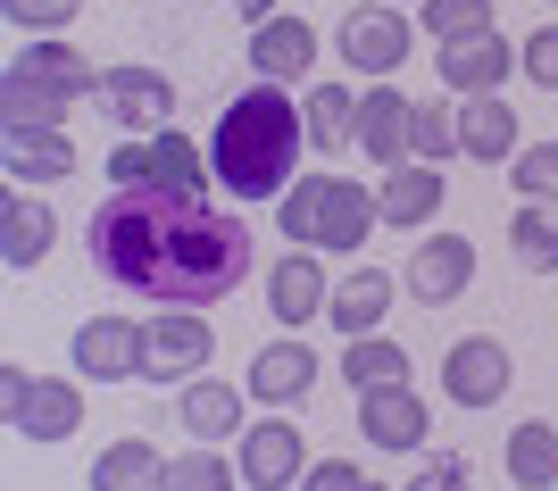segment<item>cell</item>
<instances>
[{
	"instance_id": "19",
	"label": "cell",
	"mask_w": 558,
	"mask_h": 491,
	"mask_svg": "<svg viewBox=\"0 0 558 491\" xmlns=\"http://www.w3.org/2000/svg\"><path fill=\"white\" fill-rule=\"evenodd\" d=\"M525 142H517V109L500 93H475V100H459V159H475V167H509Z\"/></svg>"
},
{
	"instance_id": "14",
	"label": "cell",
	"mask_w": 558,
	"mask_h": 491,
	"mask_svg": "<svg viewBox=\"0 0 558 491\" xmlns=\"http://www.w3.org/2000/svg\"><path fill=\"white\" fill-rule=\"evenodd\" d=\"M217 351V326L209 317H192V308H167V317H150V375L142 383H167V375H201Z\"/></svg>"
},
{
	"instance_id": "2",
	"label": "cell",
	"mask_w": 558,
	"mask_h": 491,
	"mask_svg": "<svg viewBox=\"0 0 558 491\" xmlns=\"http://www.w3.org/2000/svg\"><path fill=\"white\" fill-rule=\"evenodd\" d=\"M301 100L283 84H251V93L226 100V118L209 134V175L233 200H283L292 192V167H301Z\"/></svg>"
},
{
	"instance_id": "28",
	"label": "cell",
	"mask_w": 558,
	"mask_h": 491,
	"mask_svg": "<svg viewBox=\"0 0 558 491\" xmlns=\"http://www.w3.org/2000/svg\"><path fill=\"white\" fill-rule=\"evenodd\" d=\"M150 184L209 192V184H217V175H209V150H201L192 134H175V125H167V134H150Z\"/></svg>"
},
{
	"instance_id": "26",
	"label": "cell",
	"mask_w": 558,
	"mask_h": 491,
	"mask_svg": "<svg viewBox=\"0 0 558 491\" xmlns=\"http://www.w3.org/2000/svg\"><path fill=\"white\" fill-rule=\"evenodd\" d=\"M342 383H359V400L367 392H400V383H409V351L384 342V333H359V342L342 351Z\"/></svg>"
},
{
	"instance_id": "30",
	"label": "cell",
	"mask_w": 558,
	"mask_h": 491,
	"mask_svg": "<svg viewBox=\"0 0 558 491\" xmlns=\"http://www.w3.org/2000/svg\"><path fill=\"white\" fill-rule=\"evenodd\" d=\"M509 250L525 275H558V217L542 209V200H525V209L509 217Z\"/></svg>"
},
{
	"instance_id": "37",
	"label": "cell",
	"mask_w": 558,
	"mask_h": 491,
	"mask_svg": "<svg viewBox=\"0 0 558 491\" xmlns=\"http://www.w3.org/2000/svg\"><path fill=\"white\" fill-rule=\"evenodd\" d=\"M509 184L525 192V200H558V142H525L509 159Z\"/></svg>"
},
{
	"instance_id": "12",
	"label": "cell",
	"mask_w": 558,
	"mask_h": 491,
	"mask_svg": "<svg viewBox=\"0 0 558 491\" xmlns=\"http://www.w3.org/2000/svg\"><path fill=\"white\" fill-rule=\"evenodd\" d=\"M509 67H517V50H509V34H500V25H492V34H466V42H434V75H442L459 100L500 93V84H509Z\"/></svg>"
},
{
	"instance_id": "13",
	"label": "cell",
	"mask_w": 558,
	"mask_h": 491,
	"mask_svg": "<svg viewBox=\"0 0 558 491\" xmlns=\"http://www.w3.org/2000/svg\"><path fill=\"white\" fill-rule=\"evenodd\" d=\"M442 167H425V159H400L384 167V184H375V209H384V225H400V234H425L434 217H442Z\"/></svg>"
},
{
	"instance_id": "32",
	"label": "cell",
	"mask_w": 558,
	"mask_h": 491,
	"mask_svg": "<svg viewBox=\"0 0 558 491\" xmlns=\"http://www.w3.org/2000/svg\"><path fill=\"white\" fill-rule=\"evenodd\" d=\"M0 118L9 125H43V134H68V100H50V93H34L25 75H0Z\"/></svg>"
},
{
	"instance_id": "15",
	"label": "cell",
	"mask_w": 558,
	"mask_h": 491,
	"mask_svg": "<svg viewBox=\"0 0 558 491\" xmlns=\"http://www.w3.org/2000/svg\"><path fill=\"white\" fill-rule=\"evenodd\" d=\"M409 118H417V100L392 93V84H367L359 93V150H367V167H400L409 159Z\"/></svg>"
},
{
	"instance_id": "41",
	"label": "cell",
	"mask_w": 558,
	"mask_h": 491,
	"mask_svg": "<svg viewBox=\"0 0 558 491\" xmlns=\"http://www.w3.org/2000/svg\"><path fill=\"white\" fill-rule=\"evenodd\" d=\"M409 491H466V458H434V467H425Z\"/></svg>"
},
{
	"instance_id": "40",
	"label": "cell",
	"mask_w": 558,
	"mask_h": 491,
	"mask_svg": "<svg viewBox=\"0 0 558 491\" xmlns=\"http://www.w3.org/2000/svg\"><path fill=\"white\" fill-rule=\"evenodd\" d=\"M109 184H150V142H125L109 159Z\"/></svg>"
},
{
	"instance_id": "44",
	"label": "cell",
	"mask_w": 558,
	"mask_h": 491,
	"mask_svg": "<svg viewBox=\"0 0 558 491\" xmlns=\"http://www.w3.org/2000/svg\"><path fill=\"white\" fill-rule=\"evenodd\" d=\"M359 491H384V483H359Z\"/></svg>"
},
{
	"instance_id": "10",
	"label": "cell",
	"mask_w": 558,
	"mask_h": 491,
	"mask_svg": "<svg viewBox=\"0 0 558 491\" xmlns=\"http://www.w3.org/2000/svg\"><path fill=\"white\" fill-rule=\"evenodd\" d=\"M9 75H25L34 93L68 100V109H84V100H100V67L84 59V50H68L59 34H43V42H25L17 59H9Z\"/></svg>"
},
{
	"instance_id": "25",
	"label": "cell",
	"mask_w": 558,
	"mask_h": 491,
	"mask_svg": "<svg viewBox=\"0 0 558 491\" xmlns=\"http://www.w3.org/2000/svg\"><path fill=\"white\" fill-rule=\"evenodd\" d=\"M159 475H167V458L142 433H125V442H109L93 458V491H159Z\"/></svg>"
},
{
	"instance_id": "31",
	"label": "cell",
	"mask_w": 558,
	"mask_h": 491,
	"mask_svg": "<svg viewBox=\"0 0 558 491\" xmlns=\"http://www.w3.org/2000/svg\"><path fill=\"white\" fill-rule=\"evenodd\" d=\"M326 192H333V175H301V184L276 200V225H283V242H292V250H317V225H326Z\"/></svg>"
},
{
	"instance_id": "5",
	"label": "cell",
	"mask_w": 558,
	"mask_h": 491,
	"mask_svg": "<svg viewBox=\"0 0 558 491\" xmlns=\"http://www.w3.org/2000/svg\"><path fill=\"white\" fill-rule=\"evenodd\" d=\"M333 50H342V67H350V75L384 84V75L409 59V17H400L392 0H359V9L333 25Z\"/></svg>"
},
{
	"instance_id": "18",
	"label": "cell",
	"mask_w": 558,
	"mask_h": 491,
	"mask_svg": "<svg viewBox=\"0 0 558 491\" xmlns=\"http://www.w3.org/2000/svg\"><path fill=\"white\" fill-rule=\"evenodd\" d=\"M308 383H317V351L308 342H267L251 358V375H242V392L258 408H292V400H308Z\"/></svg>"
},
{
	"instance_id": "38",
	"label": "cell",
	"mask_w": 558,
	"mask_h": 491,
	"mask_svg": "<svg viewBox=\"0 0 558 491\" xmlns=\"http://www.w3.org/2000/svg\"><path fill=\"white\" fill-rule=\"evenodd\" d=\"M517 67L534 75L542 93H558V25H542V34H525V42H517Z\"/></svg>"
},
{
	"instance_id": "9",
	"label": "cell",
	"mask_w": 558,
	"mask_h": 491,
	"mask_svg": "<svg viewBox=\"0 0 558 491\" xmlns=\"http://www.w3.org/2000/svg\"><path fill=\"white\" fill-rule=\"evenodd\" d=\"M333 308V275H326V250H283L276 267H267V317L276 326L301 333L308 317H326Z\"/></svg>"
},
{
	"instance_id": "29",
	"label": "cell",
	"mask_w": 558,
	"mask_h": 491,
	"mask_svg": "<svg viewBox=\"0 0 558 491\" xmlns=\"http://www.w3.org/2000/svg\"><path fill=\"white\" fill-rule=\"evenodd\" d=\"M301 118H308V142H326V150H342V142L359 134V93H350V84H308Z\"/></svg>"
},
{
	"instance_id": "4",
	"label": "cell",
	"mask_w": 558,
	"mask_h": 491,
	"mask_svg": "<svg viewBox=\"0 0 558 491\" xmlns=\"http://www.w3.org/2000/svg\"><path fill=\"white\" fill-rule=\"evenodd\" d=\"M142 375H150V326L142 317L75 326V383H142Z\"/></svg>"
},
{
	"instance_id": "1",
	"label": "cell",
	"mask_w": 558,
	"mask_h": 491,
	"mask_svg": "<svg viewBox=\"0 0 558 491\" xmlns=\"http://www.w3.org/2000/svg\"><path fill=\"white\" fill-rule=\"evenodd\" d=\"M251 225L175 184H117L93 209V267L159 308H217L251 275Z\"/></svg>"
},
{
	"instance_id": "24",
	"label": "cell",
	"mask_w": 558,
	"mask_h": 491,
	"mask_svg": "<svg viewBox=\"0 0 558 491\" xmlns=\"http://www.w3.org/2000/svg\"><path fill=\"white\" fill-rule=\"evenodd\" d=\"M375 225H384V209H375V184H350V175H333V192H326V225H317V250H367Z\"/></svg>"
},
{
	"instance_id": "39",
	"label": "cell",
	"mask_w": 558,
	"mask_h": 491,
	"mask_svg": "<svg viewBox=\"0 0 558 491\" xmlns=\"http://www.w3.org/2000/svg\"><path fill=\"white\" fill-rule=\"evenodd\" d=\"M359 483H367V475L350 467V458H317V467L301 475V491H359Z\"/></svg>"
},
{
	"instance_id": "8",
	"label": "cell",
	"mask_w": 558,
	"mask_h": 491,
	"mask_svg": "<svg viewBox=\"0 0 558 491\" xmlns=\"http://www.w3.org/2000/svg\"><path fill=\"white\" fill-rule=\"evenodd\" d=\"M509 383H517V367H509V351H500V333L450 342V358H442V400L450 408H492Z\"/></svg>"
},
{
	"instance_id": "43",
	"label": "cell",
	"mask_w": 558,
	"mask_h": 491,
	"mask_svg": "<svg viewBox=\"0 0 558 491\" xmlns=\"http://www.w3.org/2000/svg\"><path fill=\"white\" fill-rule=\"evenodd\" d=\"M392 9H409V0H392ZM417 9H425V0H417Z\"/></svg>"
},
{
	"instance_id": "42",
	"label": "cell",
	"mask_w": 558,
	"mask_h": 491,
	"mask_svg": "<svg viewBox=\"0 0 558 491\" xmlns=\"http://www.w3.org/2000/svg\"><path fill=\"white\" fill-rule=\"evenodd\" d=\"M233 9H242V25H267V17H276V0H233Z\"/></svg>"
},
{
	"instance_id": "20",
	"label": "cell",
	"mask_w": 558,
	"mask_h": 491,
	"mask_svg": "<svg viewBox=\"0 0 558 491\" xmlns=\"http://www.w3.org/2000/svg\"><path fill=\"white\" fill-rule=\"evenodd\" d=\"M50 242H59V209L50 200H34V192H9L0 200V267H43Z\"/></svg>"
},
{
	"instance_id": "17",
	"label": "cell",
	"mask_w": 558,
	"mask_h": 491,
	"mask_svg": "<svg viewBox=\"0 0 558 491\" xmlns=\"http://www.w3.org/2000/svg\"><path fill=\"white\" fill-rule=\"evenodd\" d=\"M175 417H184L192 442H242V433H251V392H242V383H184V392H175Z\"/></svg>"
},
{
	"instance_id": "22",
	"label": "cell",
	"mask_w": 558,
	"mask_h": 491,
	"mask_svg": "<svg viewBox=\"0 0 558 491\" xmlns=\"http://www.w3.org/2000/svg\"><path fill=\"white\" fill-rule=\"evenodd\" d=\"M0 159H9V184H68L75 175V142L43 134V125H9V134H0Z\"/></svg>"
},
{
	"instance_id": "7",
	"label": "cell",
	"mask_w": 558,
	"mask_h": 491,
	"mask_svg": "<svg viewBox=\"0 0 558 491\" xmlns=\"http://www.w3.org/2000/svg\"><path fill=\"white\" fill-rule=\"evenodd\" d=\"M100 109H109L134 142H150V134H167V118H175V84H167V67H109L100 75Z\"/></svg>"
},
{
	"instance_id": "11",
	"label": "cell",
	"mask_w": 558,
	"mask_h": 491,
	"mask_svg": "<svg viewBox=\"0 0 558 491\" xmlns=\"http://www.w3.org/2000/svg\"><path fill=\"white\" fill-rule=\"evenodd\" d=\"M409 292H417L425 308H442V300H459L466 283H475V242L466 234H442V225H434V234H417V250H409Z\"/></svg>"
},
{
	"instance_id": "6",
	"label": "cell",
	"mask_w": 558,
	"mask_h": 491,
	"mask_svg": "<svg viewBox=\"0 0 558 491\" xmlns=\"http://www.w3.org/2000/svg\"><path fill=\"white\" fill-rule=\"evenodd\" d=\"M233 467H242V483L251 491H292L308 475V442L292 417H258L251 433H242V450H233Z\"/></svg>"
},
{
	"instance_id": "27",
	"label": "cell",
	"mask_w": 558,
	"mask_h": 491,
	"mask_svg": "<svg viewBox=\"0 0 558 491\" xmlns=\"http://www.w3.org/2000/svg\"><path fill=\"white\" fill-rule=\"evenodd\" d=\"M509 483H517V491H550V483H558V425L525 417V425L509 433Z\"/></svg>"
},
{
	"instance_id": "23",
	"label": "cell",
	"mask_w": 558,
	"mask_h": 491,
	"mask_svg": "<svg viewBox=\"0 0 558 491\" xmlns=\"http://www.w3.org/2000/svg\"><path fill=\"white\" fill-rule=\"evenodd\" d=\"M392 292H400V283L384 275V267H350V275L333 283V308H326V326L359 342V333H375L384 317H392Z\"/></svg>"
},
{
	"instance_id": "35",
	"label": "cell",
	"mask_w": 558,
	"mask_h": 491,
	"mask_svg": "<svg viewBox=\"0 0 558 491\" xmlns=\"http://www.w3.org/2000/svg\"><path fill=\"white\" fill-rule=\"evenodd\" d=\"M159 491H233V467L217 450H184V458H167Z\"/></svg>"
},
{
	"instance_id": "3",
	"label": "cell",
	"mask_w": 558,
	"mask_h": 491,
	"mask_svg": "<svg viewBox=\"0 0 558 491\" xmlns=\"http://www.w3.org/2000/svg\"><path fill=\"white\" fill-rule=\"evenodd\" d=\"M0 408H9V433L17 442H68L84 425V383L68 375H34V367H0Z\"/></svg>"
},
{
	"instance_id": "33",
	"label": "cell",
	"mask_w": 558,
	"mask_h": 491,
	"mask_svg": "<svg viewBox=\"0 0 558 491\" xmlns=\"http://www.w3.org/2000/svg\"><path fill=\"white\" fill-rule=\"evenodd\" d=\"M409 159H425V167L459 159V109H442V100H417V118H409Z\"/></svg>"
},
{
	"instance_id": "16",
	"label": "cell",
	"mask_w": 558,
	"mask_h": 491,
	"mask_svg": "<svg viewBox=\"0 0 558 491\" xmlns=\"http://www.w3.org/2000/svg\"><path fill=\"white\" fill-rule=\"evenodd\" d=\"M359 433H367V450H425L434 408L417 400V383H400V392H367V400H359Z\"/></svg>"
},
{
	"instance_id": "21",
	"label": "cell",
	"mask_w": 558,
	"mask_h": 491,
	"mask_svg": "<svg viewBox=\"0 0 558 491\" xmlns=\"http://www.w3.org/2000/svg\"><path fill=\"white\" fill-rule=\"evenodd\" d=\"M251 67H258V84H301V75L317 67V34H308V17L251 25Z\"/></svg>"
},
{
	"instance_id": "34",
	"label": "cell",
	"mask_w": 558,
	"mask_h": 491,
	"mask_svg": "<svg viewBox=\"0 0 558 491\" xmlns=\"http://www.w3.org/2000/svg\"><path fill=\"white\" fill-rule=\"evenodd\" d=\"M425 34H434V42L492 34V0H425Z\"/></svg>"
},
{
	"instance_id": "36",
	"label": "cell",
	"mask_w": 558,
	"mask_h": 491,
	"mask_svg": "<svg viewBox=\"0 0 558 491\" xmlns=\"http://www.w3.org/2000/svg\"><path fill=\"white\" fill-rule=\"evenodd\" d=\"M75 9H84V0H0V17L17 25L25 42H43V34H68Z\"/></svg>"
}]
</instances>
